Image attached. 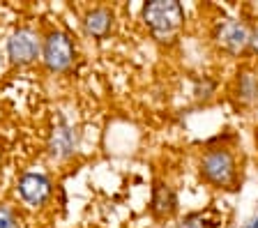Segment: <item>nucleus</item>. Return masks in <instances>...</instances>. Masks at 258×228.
<instances>
[{"mask_svg": "<svg viewBox=\"0 0 258 228\" xmlns=\"http://www.w3.org/2000/svg\"><path fill=\"white\" fill-rule=\"evenodd\" d=\"M143 19L157 39H171L182 28L184 10L175 0H152L143 7Z\"/></svg>", "mask_w": 258, "mask_h": 228, "instance_id": "obj_1", "label": "nucleus"}, {"mask_svg": "<svg viewBox=\"0 0 258 228\" xmlns=\"http://www.w3.org/2000/svg\"><path fill=\"white\" fill-rule=\"evenodd\" d=\"M235 173H237L235 157L226 147H215V150L205 152V157L201 159V175L217 187L233 185Z\"/></svg>", "mask_w": 258, "mask_h": 228, "instance_id": "obj_2", "label": "nucleus"}, {"mask_svg": "<svg viewBox=\"0 0 258 228\" xmlns=\"http://www.w3.org/2000/svg\"><path fill=\"white\" fill-rule=\"evenodd\" d=\"M42 55H44V65L51 71H64L74 60V44L64 33L55 30V33H51L44 39Z\"/></svg>", "mask_w": 258, "mask_h": 228, "instance_id": "obj_3", "label": "nucleus"}, {"mask_svg": "<svg viewBox=\"0 0 258 228\" xmlns=\"http://www.w3.org/2000/svg\"><path fill=\"white\" fill-rule=\"evenodd\" d=\"M42 53V39L30 28H19L7 42V55L14 65H28Z\"/></svg>", "mask_w": 258, "mask_h": 228, "instance_id": "obj_4", "label": "nucleus"}, {"mask_svg": "<svg viewBox=\"0 0 258 228\" xmlns=\"http://www.w3.org/2000/svg\"><path fill=\"white\" fill-rule=\"evenodd\" d=\"M19 196L32 207H39L51 196V182L42 173H26L19 180Z\"/></svg>", "mask_w": 258, "mask_h": 228, "instance_id": "obj_5", "label": "nucleus"}, {"mask_svg": "<svg viewBox=\"0 0 258 228\" xmlns=\"http://www.w3.org/2000/svg\"><path fill=\"white\" fill-rule=\"evenodd\" d=\"M251 39V33L249 28L240 21H224L219 28H217V42H219L221 49L231 51V53H237L249 44Z\"/></svg>", "mask_w": 258, "mask_h": 228, "instance_id": "obj_6", "label": "nucleus"}, {"mask_svg": "<svg viewBox=\"0 0 258 228\" xmlns=\"http://www.w3.org/2000/svg\"><path fill=\"white\" fill-rule=\"evenodd\" d=\"M113 26V14L106 7H97V10H90L83 19V28L86 33L92 35V37H104V35L111 30Z\"/></svg>", "mask_w": 258, "mask_h": 228, "instance_id": "obj_7", "label": "nucleus"}, {"mask_svg": "<svg viewBox=\"0 0 258 228\" xmlns=\"http://www.w3.org/2000/svg\"><path fill=\"white\" fill-rule=\"evenodd\" d=\"M175 210H177L175 191L168 185L159 182V185L155 187V191H152V212H155L157 217H171Z\"/></svg>", "mask_w": 258, "mask_h": 228, "instance_id": "obj_8", "label": "nucleus"}, {"mask_svg": "<svg viewBox=\"0 0 258 228\" xmlns=\"http://www.w3.org/2000/svg\"><path fill=\"white\" fill-rule=\"evenodd\" d=\"M76 147V134L72 127L58 125L51 134V155L53 157H70Z\"/></svg>", "mask_w": 258, "mask_h": 228, "instance_id": "obj_9", "label": "nucleus"}, {"mask_svg": "<svg viewBox=\"0 0 258 228\" xmlns=\"http://www.w3.org/2000/svg\"><path fill=\"white\" fill-rule=\"evenodd\" d=\"M237 95L244 102H256L258 99V79L253 74H242L237 81Z\"/></svg>", "mask_w": 258, "mask_h": 228, "instance_id": "obj_10", "label": "nucleus"}, {"mask_svg": "<svg viewBox=\"0 0 258 228\" xmlns=\"http://www.w3.org/2000/svg\"><path fill=\"white\" fill-rule=\"evenodd\" d=\"M217 226V219H210V212H194L177 228H212Z\"/></svg>", "mask_w": 258, "mask_h": 228, "instance_id": "obj_11", "label": "nucleus"}, {"mask_svg": "<svg viewBox=\"0 0 258 228\" xmlns=\"http://www.w3.org/2000/svg\"><path fill=\"white\" fill-rule=\"evenodd\" d=\"M0 228H19V219L10 207H0Z\"/></svg>", "mask_w": 258, "mask_h": 228, "instance_id": "obj_12", "label": "nucleus"}, {"mask_svg": "<svg viewBox=\"0 0 258 228\" xmlns=\"http://www.w3.org/2000/svg\"><path fill=\"white\" fill-rule=\"evenodd\" d=\"M249 46H251L253 53H258V30L251 35V39H249Z\"/></svg>", "mask_w": 258, "mask_h": 228, "instance_id": "obj_13", "label": "nucleus"}, {"mask_svg": "<svg viewBox=\"0 0 258 228\" xmlns=\"http://www.w3.org/2000/svg\"><path fill=\"white\" fill-rule=\"evenodd\" d=\"M244 228H258V219H251V221H249Z\"/></svg>", "mask_w": 258, "mask_h": 228, "instance_id": "obj_14", "label": "nucleus"}]
</instances>
